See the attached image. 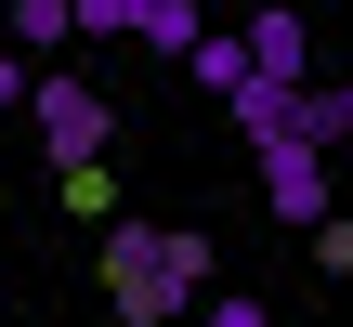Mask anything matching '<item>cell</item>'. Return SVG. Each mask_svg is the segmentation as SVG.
Masks as SVG:
<instances>
[{
  "label": "cell",
  "mask_w": 353,
  "mask_h": 327,
  "mask_svg": "<svg viewBox=\"0 0 353 327\" xmlns=\"http://www.w3.org/2000/svg\"><path fill=\"white\" fill-rule=\"evenodd\" d=\"M210 288H223V262H210L196 223H157V210H118L105 223V315L118 327H183Z\"/></svg>",
  "instance_id": "1"
},
{
  "label": "cell",
  "mask_w": 353,
  "mask_h": 327,
  "mask_svg": "<svg viewBox=\"0 0 353 327\" xmlns=\"http://www.w3.org/2000/svg\"><path fill=\"white\" fill-rule=\"evenodd\" d=\"M26 118H39V144H52V170H92V157L118 144V105H105L92 79H26Z\"/></svg>",
  "instance_id": "2"
},
{
  "label": "cell",
  "mask_w": 353,
  "mask_h": 327,
  "mask_svg": "<svg viewBox=\"0 0 353 327\" xmlns=\"http://www.w3.org/2000/svg\"><path fill=\"white\" fill-rule=\"evenodd\" d=\"M262 210H275L288 236H314V223L341 210V157H327V144H262Z\"/></svg>",
  "instance_id": "3"
},
{
  "label": "cell",
  "mask_w": 353,
  "mask_h": 327,
  "mask_svg": "<svg viewBox=\"0 0 353 327\" xmlns=\"http://www.w3.org/2000/svg\"><path fill=\"white\" fill-rule=\"evenodd\" d=\"M249 66H262V79H314V26H301L288 0H262V13H249Z\"/></svg>",
  "instance_id": "4"
},
{
  "label": "cell",
  "mask_w": 353,
  "mask_h": 327,
  "mask_svg": "<svg viewBox=\"0 0 353 327\" xmlns=\"http://www.w3.org/2000/svg\"><path fill=\"white\" fill-rule=\"evenodd\" d=\"M236 131H249V157L262 144H301V79H249L236 92Z\"/></svg>",
  "instance_id": "5"
},
{
  "label": "cell",
  "mask_w": 353,
  "mask_h": 327,
  "mask_svg": "<svg viewBox=\"0 0 353 327\" xmlns=\"http://www.w3.org/2000/svg\"><path fill=\"white\" fill-rule=\"evenodd\" d=\"M0 39L39 66V52H65V39H79V13H65V0H13V13H0Z\"/></svg>",
  "instance_id": "6"
},
{
  "label": "cell",
  "mask_w": 353,
  "mask_h": 327,
  "mask_svg": "<svg viewBox=\"0 0 353 327\" xmlns=\"http://www.w3.org/2000/svg\"><path fill=\"white\" fill-rule=\"evenodd\" d=\"M301 144H353V79H301Z\"/></svg>",
  "instance_id": "7"
},
{
  "label": "cell",
  "mask_w": 353,
  "mask_h": 327,
  "mask_svg": "<svg viewBox=\"0 0 353 327\" xmlns=\"http://www.w3.org/2000/svg\"><path fill=\"white\" fill-rule=\"evenodd\" d=\"M183 66H196V92H223V105H236V92H249V79H262V66H249V39H196V52H183Z\"/></svg>",
  "instance_id": "8"
},
{
  "label": "cell",
  "mask_w": 353,
  "mask_h": 327,
  "mask_svg": "<svg viewBox=\"0 0 353 327\" xmlns=\"http://www.w3.org/2000/svg\"><path fill=\"white\" fill-rule=\"evenodd\" d=\"M131 39H157V52H196L210 26H196V0H144V26H131Z\"/></svg>",
  "instance_id": "9"
},
{
  "label": "cell",
  "mask_w": 353,
  "mask_h": 327,
  "mask_svg": "<svg viewBox=\"0 0 353 327\" xmlns=\"http://www.w3.org/2000/svg\"><path fill=\"white\" fill-rule=\"evenodd\" d=\"M65 13H79V39H131L144 26V0H65Z\"/></svg>",
  "instance_id": "10"
},
{
  "label": "cell",
  "mask_w": 353,
  "mask_h": 327,
  "mask_svg": "<svg viewBox=\"0 0 353 327\" xmlns=\"http://www.w3.org/2000/svg\"><path fill=\"white\" fill-rule=\"evenodd\" d=\"M196 327H275V301H249V288H210V301H196Z\"/></svg>",
  "instance_id": "11"
},
{
  "label": "cell",
  "mask_w": 353,
  "mask_h": 327,
  "mask_svg": "<svg viewBox=\"0 0 353 327\" xmlns=\"http://www.w3.org/2000/svg\"><path fill=\"white\" fill-rule=\"evenodd\" d=\"M314 262H327V275H353V210H327V223H314Z\"/></svg>",
  "instance_id": "12"
},
{
  "label": "cell",
  "mask_w": 353,
  "mask_h": 327,
  "mask_svg": "<svg viewBox=\"0 0 353 327\" xmlns=\"http://www.w3.org/2000/svg\"><path fill=\"white\" fill-rule=\"evenodd\" d=\"M0 105H26V52L13 39H0Z\"/></svg>",
  "instance_id": "13"
},
{
  "label": "cell",
  "mask_w": 353,
  "mask_h": 327,
  "mask_svg": "<svg viewBox=\"0 0 353 327\" xmlns=\"http://www.w3.org/2000/svg\"><path fill=\"white\" fill-rule=\"evenodd\" d=\"M341 210H353V144H341Z\"/></svg>",
  "instance_id": "14"
}]
</instances>
